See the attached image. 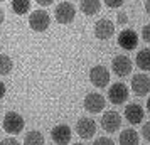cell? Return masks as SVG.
Returning <instances> with one entry per match:
<instances>
[{
	"instance_id": "e0dca14e",
	"label": "cell",
	"mask_w": 150,
	"mask_h": 145,
	"mask_svg": "<svg viewBox=\"0 0 150 145\" xmlns=\"http://www.w3.org/2000/svg\"><path fill=\"white\" fill-rule=\"evenodd\" d=\"M135 62H137V68H140L142 71H150V49L145 47L142 51H138Z\"/></svg>"
},
{
	"instance_id": "3957f363",
	"label": "cell",
	"mask_w": 150,
	"mask_h": 145,
	"mask_svg": "<svg viewBox=\"0 0 150 145\" xmlns=\"http://www.w3.org/2000/svg\"><path fill=\"white\" fill-rule=\"evenodd\" d=\"M54 17H56V21L59 22V24H71V22L74 21V17H76V7L71 4V2H68V0L59 2V4L56 5Z\"/></svg>"
},
{
	"instance_id": "484cf974",
	"label": "cell",
	"mask_w": 150,
	"mask_h": 145,
	"mask_svg": "<svg viewBox=\"0 0 150 145\" xmlns=\"http://www.w3.org/2000/svg\"><path fill=\"white\" fill-rule=\"evenodd\" d=\"M0 145H21V144L14 137H7V138H4V140H0Z\"/></svg>"
},
{
	"instance_id": "ffe728a7",
	"label": "cell",
	"mask_w": 150,
	"mask_h": 145,
	"mask_svg": "<svg viewBox=\"0 0 150 145\" xmlns=\"http://www.w3.org/2000/svg\"><path fill=\"white\" fill-rule=\"evenodd\" d=\"M14 69V61L7 54H0V76H7Z\"/></svg>"
},
{
	"instance_id": "7a4b0ae2",
	"label": "cell",
	"mask_w": 150,
	"mask_h": 145,
	"mask_svg": "<svg viewBox=\"0 0 150 145\" xmlns=\"http://www.w3.org/2000/svg\"><path fill=\"white\" fill-rule=\"evenodd\" d=\"M51 25V15L47 10H34L29 15V27L32 29L34 32H46Z\"/></svg>"
},
{
	"instance_id": "1f68e13d",
	"label": "cell",
	"mask_w": 150,
	"mask_h": 145,
	"mask_svg": "<svg viewBox=\"0 0 150 145\" xmlns=\"http://www.w3.org/2000/svg\"><path fill=\"white\" fill-rule=\"evenodd\" d=\"M73 145H84V144H81V142H78V144H73Z\"/></svg>"
},
{
	"instance_id": "8992f818",
	"label": "cell",
	"mask_w": 150,
	"mask_h": 145,
	"mask_svg": "<svg viewBox=\"0 0 150 145\" xmlns=\"http://www.w3.org/2000/svg\"><path fill=\"white\" fill-rule=\"evenodd\" d=\"M83 106H84V110L88 111V113H100V111L105 110V106H106V100L103 95L100 93H88L86 96H84V101H83Z\"/></svg>"
},
{
	"instance_id": "7c38bea8",
	"label": "cell",
	"mask_w": 150,
	"mask_h": 145,
	"mask_svg": "<svg viewBox=\"0 0 150 145\" xmlns=\"http://www.w3.org/2000/svg\"><path fill=\"white\" fill-rule=\"evenodd\" d=\"M138 44V35L133 29H123L118 34V46L125 51H133Z\"/></svg>"
},
{
	"instance_id": "d6986e66",
	"label": "cell",
	"mask_w": 150,
	"mask_h": 145,
	"mask_svg": "<svg viewBox=\"0 0 150 145\" xmlns=\"http://www.w3.org/2000/svg\"><path fill=\"white\" fill-rule=\"evenodd\" d=\"M24 145H44V135L39 130H30L24 137Z\"/></svg>"
},
{
	"instance_id": "30bf717a",
	"label": "cell",
	"mask_w": 150,
	"mask_h": 145,
	"mask_svg": "<svg viewBox=\"0 0 150 145\" xmlns=\"http://www.w3.org/2000/svg\"><path fill=\"white\" fill-rule=\"evenodd\" d=\"M71 137H73V132L69 128V125L59 123L52 127V130H51V138L57 145H68L71 142Z\"/></svg>"
},
{
	"instance_id": "ac0fdd59",
	"label": "cell",
	"mask_w": 150,
	"mask_h": 145,
	"mask_svg": "<svg viewBox=\"0 0 150 145\" xmlns=\"http://www.w3.org/2000/svg\"><path fill=\"white\" fill-rule=\"evenodd\" d=\"M12 12L17 15H25L30 10V0H12Z\"/></svg>"
},
{
	"instance_id": "9a60e30c",
	"label": "cell",
	"mask_w": 150,
	"mask_h": 145,
	"mask_svg": "<svg viewBox=\"0 0 150 145\" xmlns=\"http://www.w3.org/2000/svg\"><path fill=\"white\" fill-rule=\"evenodd\" d=\"M79 8L84 15L93 17L101 10V0H81L79 2Z\"/></svg>"
},
{
	"instance_id": "44dd1931",
	"label": "cell",
	"mask_w": 150,
	"mask_h": 145,
	"mask_svg": "<svg viewBox=\"0 0 150 145\" xmlns=\"http://www.w3.org/2000/svg\"><path fill=\"white\" fill-rule=\"evenodd\" d=\"M108 8H120L125 4V0H103Z\"/></svg>"
},
{
	"instance_id": "5b68a950",
	"label": "cell",
	"mask_w": 150,
	"mask_h": 145,
	"mask_svg": "<svg viewBox=\"0 0 150 145\" xmlns=\"http://www.w3.org/2000/svg\"><path fill=\"white\" fill-rule=\"evenodd\" d=\"M132 69H133V64H132V59L127 54H118L113 57V61H111V71L118 78L128 76L130 73H132Z\"/></svg>"
},
{
	"instance_id": "f546056e",
	"label": "cell",
	"mask_w": 150,
	"mask_h": 145,
	"mask_svg": "<svg viewBox=\"0 0 150 145\" xmlns=\"http://www.w3.org/2000/svg\"><path fill=\"white\" fill-rule=\"evenodd\" d=\"M4 21H5V14H4V10L0 8V24H2Z\"/></svg>"
},
{
	"instance_id": "d6a6232c",
	"label": "cell",
	"mask_w": 150,
	"mask_h": 145,
	"mask_svg": "<svg viewBox=\"0 0 150 145\" xmlns=\"http://www.w3.org/2000/svg\"><path fill=\"white\" fill-rule=\"evenodd\" d=\"M0 2H5V0H0Z\"/></svg>"
},
{
	"instance_id": "6da1fadb",
	"label": "cell",
	"mask_w": 150,
	"mask_h": 145,
	"mask_svg": "<svg viewBox=\"0 0 150 145\" xmlns=\"http://www.w3.org/2000/svg\"><path fill=\"white\" fill-rule=\"evenodd\" d=\"M2 127H4V130L7 132L8 135H19L24 130L25 122H24L21 113H17V111H7L4 115V120H2Z\"/></svg>"
},
{
	"instance_id": "52a82bcc",
	"label": "cell",
	"mask_w": 150,
	"mask_h": 145,
	"mask_svg": "<svg viewBox=\"0 0 150 145\" xmlns=\"http://www.w3.org/2000/svg\"><path fill=\"white\" fill-rule=\"evenodd\" d=\"M130 96V91H128V86L122 81L118 83H113L110 86V91H108V100L111 101L113 105H123Z\"/></svg>"
},
{
	"instance_id": "8fae6325",
	"label": "cell",
	"mask_w": 150,
	"mask_h": 145,
	"mask_svg": "<svg viewBox=\"0 0 150 145\" xmlns=\"http://www.w3.org/2000/svg\"><path fill=\"white\" fill-rule=\"evenodd\" d=\"M93 32H95L96 39L106 41V39H110L111 35L115 34V24L110 21V19H100V21L95 24Z\"/></svg>"
},
{
	"instance_id": "4316f807",
	"label": "cell",
	"mask_w": 150,
	"mask_h": 145,
	"mask_svg": "<svg viewBox=\"0 0 150 145\" xmlns=\"http://www.w3.org/2000/svg\"><path fill=\"white\" fill-rule=\"evenodd\" d=\"M35 2H37V5H41V7H49V5L54 4V0H35Z\"/></svg>"
},
{
	"instance_id": "f1b7e54d",
	"label": "cell",
	"mask_w": 150,
	"mask_h": 145,
	"mask_svg": "<svg viewBox=\"0 0 150 145\" xmlns=\"http://www.w3.org/2000/svg\"><path fill=\"white\" fill-rule=\"evenodd\" d=\"M145 12L150 17V0H145Z\"/></svg>"
},
{
	"instance_id": "4dcf8cb0",
	"label": "cell",
	"mask_w": 150,
	"mask_h": 145,
	"mask_svg": "<svg viewBox=\"0 0 150 145\" xmlns=\"http://www.w3.org/2000/svg\"><path fill=\"white\" fill-rule=\"evenodd\" d=\"M147 110L150 111V98H149V100H147Z\"/></svg>"
},
{
	"instance_id": "4fadbf2b",
	"label": "cell",
	"mask_w": 150,
	"mask_h": 145,
	"mask_svg": "<svg viewBox=\"0 0 150 145\" xmlns=\"http://www.w3.org/2000/svg\"><path fill=\"white\" fill-rule=\"evenodd\" d=\"M132 91L135 93L137 96H145L147 93L150 91V78L147 74H135V76L132 78Z\"/></svg>"
},
{
	"instance_id": "277c9868",
	"label": "cell",
	"mask_w": 150,
	"mask_h": 145,
	"mask_svg": "<svg viewBox=\"0 0 150 145\" xmlns=\"http://www.w3.org/2000/svg\"><path fill=\"white\" fill-rule=\"evenodd\" d=\"M89 81L96 88H106L110 83V69L101 64L93 66L89 69Z\"/></svg>"
},
{
	"instance_id": "7402d4cb",
	"label": "cell",
	"mask_w": 150,
	"mask_h": 145,
	"mask_svg": "<svg viewBox=\"0 0 150 145\" xmlns=\"http://www.w3.org/2000/svg\"><path fill=\"white\" fill-rule=\"evenodd\" d=\"M93 145H115V142H113L110 137H98Z\"/></svg>"
},
{
	"instance_id": "9c48e42d",
	"label": "cell",
	"mask_w": 150,
	"mask_h": 145,
	"mask_svg": "<svg viewBox=\"0 0 150 145\" xmlns=\"http://www.w3.org/2000/svg\"><path fill=\"white\" fill-rule=\"evenodd\" d=\"M76 133L83 138V140H89L95 137L96 133V122L93 118L83 117L76 122Z\"/></svg>"
},
{
	"instance_id": "cb8c5ba5",
	"label": "cell",
	"mask_w": 150,
	"mask_h": 145,
	"mask_svg": "<svg viewBox=\"0 0 150 145\" xmlns=\"http://www.w3.org/2000/svg\"><path fill=\"white\" fill-rule=\"evenodd\" d=\"M116 22L118 24H122V25H125V24H128V15H127V12H118L116 14Z\"/></svg>"
},
{
	"instance_id": "603a6c76",
	"label": "cell",
	"mask_w": 150,
	"mask_h": 145,
	"mask_svg": "<svg viewBox=\"0 0 150 145\" xmlns=\"http://www.w3.org/2000/svg\"><path fill=\"white\" fill-rule=\"evenodd\" d=\"M142 39L147 44H150V24H147V25L142 27Z\"/></svg>"
},
{
	"instance_id": "2e32d148",
	"label": "cell",
	"mask_w": 150,
	"mask_h": 145,
	"mask_svg": "<svg viewBox=\"0 0 150 145\" xmlns=\"http://www.w3.org/2000/svg\"><path fill=\"white\" fill-rule=\"evenodd\" d=\"M138 140H140V137L133 128H125L118 138L120 145H138Z\"/></svg>"
},
{
	"instance_id": "83f0119b",
	"label": "cell",
	"mask_w": 150,
	"mask_h": 145,
	"mask_svg": "<svg viewBox=\"0 0 150 145\" xmlns=\"http://www.w3.org/2000/svg\"><path fill=\"white\" fill-rule=\"evenodd\" d=\"M5 91H7V88H5V84H4V81L0 79V100L5 96Z\"/></svg>"
},
{
	"instance_id": "5bb4252c",
	"label": "cell",
	"mask_w": 150,
	"mask_h": 145,
	"mask_svg": "<svg viewBox=\"0 0 150 145\" xmlns=\"http://www.w3.org/2000/svg\"><path fill=\"white\" fill-rule=\"evenodd\" d=\"M125 118H127V122L130 125L142 123L143 118H145V111H143L142 105H138V103L127 105V108H125Z\"/></svg>"
},
{
	"instance_id": "d4e9b609",
	"label": "cell",
	"mask_w": 150,
	"mask_h": 145,
	"mask_svg": "<svg viewBox=\"0 0 150 145\" xmlns=\"http://www.w3.org/2000/svg\"><path fill=\"white\" fill-rule=\"evenodd\" d=\"M142 135H143V138H145L147 142H150V122L143 123V127H142Z\"/></svg>"
},
{
	"instance_id": "ba28073f",
	"label": "cell",
	"mask_w": 150,
	"mask_h": 145,
	"mask_svg": "<svg viewBox=\"0 0 150 145\" xmlns=\"http://www.w3.org/2000/svg\"><path fill=\"white\" fill-rule=\"evenodd\" d=\"M101 127L105 132L108 133H115V132L120 130L122 127V115L115 110H108L103 113L101 117Z\"/></svg>"
}]
</instances>
